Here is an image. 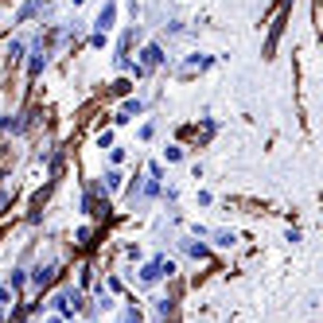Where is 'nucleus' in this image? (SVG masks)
Wrapping results in <instances>:
<instances>
[{
	"label": "nucleus",
	"mask_w": 323,
	"mask_h": 323,
	"mask_svg": "<svg viewBox=\"0 0 323 323\" xmlns=\"http://www.w3.org/2000/svg\"><path fill=\"white\" fill-rule=\"evenodd\" d=\"M113 16H117V8H113V4H105L102 16H98V28H109V24H113Z\"/></svg>",
	"instance_id": "f257e3e1"
},
{
	"label": "nucleus",
	"mask_w": 323,
	"mask_h": 323,
	"mask_svg": "<svg viewBox=\"0 0 323 323\" xmlns=\"http://www.w3.org/2000/svg\"><path fill=\"white\" fill-rule=\"evenodd\" d=\"M144 59H148V66H156V62L164 59V55H160V47H148V51H144Z\"/></svg>",
	"instance_id": "f03ea898"
}]
</instances>
